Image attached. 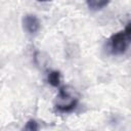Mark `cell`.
I'll return each instance as SVG.
<instances>
[{
    "instance_id": "8992f818",
    "label": "cell",
    "mask_w": 131,
    "mask_h": 131,
    "mask_svg": "<svg viewBox=\"0 0 131 131\" xmlns=\"http://www.w3.org/2000/svg\"><path fill=\"white\" fill-rule=\"evenodd\" d=\"M25 130H29V131H36L39 129V126H38V123L35 121V120H29L27 123H26V126L24 127Z\"/></svg>"
},
{
    "instance_id": "7a4b0ae2",
    "label": "cell",
    "mask_w": 131,
    "mask_h": 131,
    "mask_svg": "<svg viewBox=\"0 0 131 131\" xmlns=\"http://www.w3.org/2000/svg\"><path fill=\"white\" fill-rule=\"evenodd\" d=\"M129 37L125 33V31H120L115 33L110 38V51L114 55L123 54L129 44Z\"/></svg>"
},
{
    "instance_id": "5b68a950",
    "label": "cell",
    "mask_w": 131,
    "mask_h": 131,
    "mask_svg": "<svg viewBox=\"0 0 131 131\" xmlns=\"http://www.w3.org/2000/svg\"><path fill=\"white\" fill-rule=\"evenodd\" d=\"M60 80H61V75H60L59 71H51V72H49L48 77H47V81L52 87L59 86Z\"/></svg>"
},
{
    "instance_id": "3957f363",
    "label": "cell",
    "mask_w": 131,
    "mask_h": 131,
    "mask_svg": "<svg viewBox=\"0 0 131 131\" xmlns=\"http://www.w3.org/2000/svg\"><path fill=\"white\" fill-rule=\"evenodd\" d=\"M40 27H41L40 20L35 14L28 13V14L24 15V17H23V28L28 34H30V35L36 34L40 30Z\"/></svg>"
},
{
    "instance_id": "52a82bcc",
    "label": "cell",
    "mask_w": 131,
    "mask_h": 131,
    "mask_svg": "<svg viewBox=\"0 0 131 131\" xmlns=\"http://www.w3.org/2000/svg\"><path fill=\"white\" fill-rule=\"evenodd\" d=\"M125 33L127 34V36L129 37V39L131 40V23L130 24H128L127 26H126V28H125Z\"/></svg>"
},
{
    "instance_id": "277c9868",
    "label": "cell",
    "mask_w": 131,
    "mask_h": 131,
    "mask_svg": "<svg viewBox=\"0 0 131 131\" xmlns=\"http://www.w3.org/2000/svg\"><path fill=\"white\" fill-rule=\"evenodd\" d=\"M111 0H86V4L91 10H100L108 5Z\"/></svg>"
},
{
    "instance_id": "6da1fadb",
    "label": "cell",
    "mask_w": 131,
    "mask_h": 131,
    "mask_svg": "<svg viewBox=\"0 0 131 131\" xmlns=\"http://www.w3.org/2000/svg\"><path fill=\"white\" fill-rule=\"evenodd\" d=\"M78 104V98L72 96L68 87L63 86L59 89L56 96L55 108L59 113H71L73 112Z\"/></svg>"
},
{
    "instance_id": "ba28073f",
    "label": "cell",
    "mask_w": 131,
    "mask_h": 131,
    "mask_svg": "<svg viewBox=\"0 0 131 131\" xmlns=\"http://www.w3.org/2000/svg\"><path fill=\"white\" fill-rule=\"evenodd\" d=\"M39 2H47V1H50V0H37Z\"/></svg>"
}]
</instances>
